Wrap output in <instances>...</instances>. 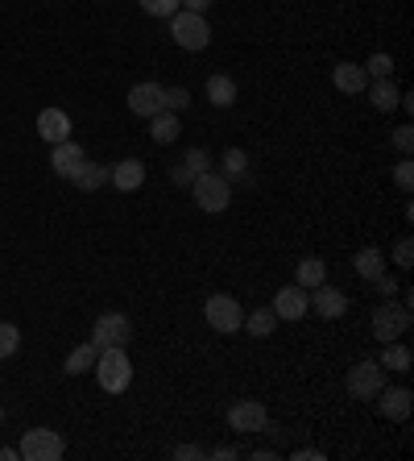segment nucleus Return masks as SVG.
I'll list each match as a JSON object with an SVG mask.
<instances>
[{
    "label": "nucleus",
    "instance_id": "nucleus-41",
    "mask_svg": "<svg viewBox=\"0 0 414 461\" xmlns=\"http://www.w3.org/2000/svg\"><path fill=\"white\" fill-rule=\"evenodd\" d=\"M17 457H21L17 449H0V461H17Z\"/></svg>",
    "mask_w": 414,
    "mask_h": 461
},
{
    "label": "nucleus",
    "instance_id": "nucleus-8",
    "mask_svg": "<svg viewBox=\"0 0 414 461\" xmlns=\"http://www.w3.org/2000/svg\"><path fill=\"white\" fill-rule=\"evenodd\" d=\"M129 337H133V324H129L125 312H104L96 329H91V346L96 349H129Z\"/></svg>",
    "mask_w": 414,
    "mask_h": 461
},
{
    "label": "nucleus",
    "instance_id": "nucleus-24",
    "mask_svg": "<svg viewBox=\"0 0 414 461\" xmlns=\"http://www.w3.org/2000/svg\"><path fill=\"white\" fill-rule=\"evenodd\" d=\"M71 183H75L79 192H100L104 183H108V167H100V163H83Z\"/></svg>",
    "mask_w": 414,
    "mask_h": 461
},
{
    "label": "nucleus",
    "instance_id": "nucleus-32",
    "mask_svg": "<svg viewBox=\"0 0 414 461\" xmlns=\"http://www.w3.org/2000/svg\"><path fill=\"white\" fill-rule=\"evenodd\" d=\"M166 108H170V113H187V108H191V91L187 88H166Z\"/></svg>",
    "mask_w": 414,
    "mask_h": 461
},
{
    "label": "nucleus",
    "instance_id": "nucleus-33",
    "mask_svg": "<svg viewBox=\"0 0 414 461\" xmlns=\"http://www.w3.org/2000/svg\"><path fill=\"white\" fill-rule=\"evenodd\" d=\"M394 150H398V154H410V150H414V129H410V125H398V129H394Z\"/></svg>",
    "mask_w": 414,
    "mask_h": 461
},
{
    "label": "nucleus",
    "instance_id": "nucleus-14",
    "mask_svg": "<svg viewBox=\"0 0 414 461\" xmlns=\"http://www.w3.org/2000/svg\"><path fill=\"white\" fill-rule=\"evenodd\" d=\"M108 183H113V187H121V192H137L141 183H145V163H141V158L113 163V167H108Z\"/></svg>",
    "mask_w": 414,
    "mask_h": 461
},
{
    "label": "nucleus",
    "instance_id": "nucleus-17",
    "mask_svg": "<svg viewBox=\"0 0 414 461\" xmlns=\"http://www.w3.org/2000/svg\"><path fill=\"white\" fill-rule=\"evenodd\" d=\"M332 83H336V91H344V96H361V91L369 88V76H364V67H356V63H336Z\"/></svg>",
    "mask_w": 414,
    "mask_h": 461
},
{
    "label": "nucleus",
    "instance_id": "nucleus-29",
    "mask_svg": "<svg viewBox=\"0 0 414 461\" xmlns=\"http://www.w3.org/2000/svg\"><path fill=\"white\" fill-rule=\"evenodd\" d=\"M178 9H183V0H141V13L158 17V21H170Z\"/></svg>",
    "mask_w": 414,
    "mask_h": 461
},
{
    "label": "nucleus",
    "instance_id": "nucleus-40",
    "mask_svg": "<svg viewBox=\"0 0 414 461\" xmlns=\"http://www.w3.org/2000/svg\"><path fill=\"white\" fill-rule=\"evenodd\" d=\"M183 9H187V13H207L212 0H183Z\"/></svg>",
    "mask_w": 414,
    "mask_h": 461
},
{
    "label": "nucleus",
    "instance_id": "nucleus-26",
    "mask_svg": "<svg viewBox=\"0 0 414 461\" xmlns=\"http://www.w3.org/2000/svg\"><path fill=\"white\" fill-rule=\"evenodd\" d=\"M240 329H249L253 337H269L277 329V316H274V307H257V312H249L245 316V324Z\"/></svg>",
    "mask_w": 414,
    "mask_h": 461
},
{
    "label": "nucleus",
    "instance_id": "nucleus-13",
    "mask_svg": "<svg viewBox=\"0 0 414 461\" xmlns=\"http://www.w3.org/2000/svg\"><path fill=\"white\" fill-rule=\"evenodd\" d=\"M83 163H88V154H83V146H79V141H59V146H54V154H51V167H54V175H59V179H75V171L83 167Z\"/></svg>",
    "mask_w": 414,
    "mask_h": 461
},
{
    "label": "nucleus",
    "instance_id": "nucleus-5",
    "mask_svg": "<svg viewBox=\"0 0 414 461\" xmlns=\"http://www.w3.org/2000/svg\"><path fill=\"white\" fill-rule=\"evenodd\" d=\"M17 453L26 461H59L66 453V441L54 433V428H29V433L21 436Z\"/></svg>",
    "mask_w": 414,
    "mask_h": 461
},
{
    "label": "nucleus",
    "instance_id": "nucleus-31",
    "mask_svg": "<svg viewBox=\"0 0 414 461\" xmlns=\"http://www.w3.org/2000/svg\"><path fill=\"white\" fill-rule=\"evenodd\" d=\"M394 183H398V192H410L414 187V163L406 158V154H402V163L394 167Z\"/></svg>",
    "mask_w": 414,
    "mask_h": 461
},
{
    "label": "nucleus",
    "instance_id": "nucleus-37",
    "mask_svg": "<svg viewBox=\"0 0 414 461\" xmlns=\"http://www.w3.org/2000/svg\"><path fill=\"white\" fill-rule=\"evenodd\" d=\"M377 291H381V295H386V299H394V291H398V282H394V279H389V274H377Z\"/></svg>",
    "mask_w": 414,
    "mask_h": 461
},
{
    "label": "nucleus",
    "instance_id": "nucleus-10",
    "mask_svg": "<svg viewBox=\"0 0 414 461\" xmlns=\"http://www.w3.org/2000/svg\"><path fill=\"white\" fill-rule=\"evenodd\" d=\"M265 424H269V411L257 399H240V403L228 408V428L232 433H265Z\"/></svg>",
    "mask_w": 414,
    "mask_h": 461
},
{
    "label": "nucleus",
    "instance_id": "nucleus-4",
    "mask_svg": "<svg viewBox=\"0 0 414 461\" xmlns=\"http://www.w3.org/2000/svg\"><path fill=\"white\" fill-rule=\"evenodd\" d=\"M406 333H410V304L386 299V304L373 312V337L386 346V341H402Z\"/></svg>",
    "mask_w": 414,
    "mask_h": 461
},
{
    "label": "nucleus",
    "instance_id": "nucleus-20",
    "mask_svg": "<svg viewBox=\"0 0 414 461\" xmlns=\"http://www.w3.org/2000/svg\"><path fill=\"white\" fill-rule=\"evenodd\" d=\"M352 266H356V274H361L364 282H373L377 274H386V254H381L377 245H364V250H356Z\"/></svg>",
    "mask_w": 414,
    "mask_h": 461
},
{
    "label": "nucleus",
    "instance_id": "nucleus-12",
    "mask_svg": "<svg viewBox=\"0 0 414 461\" xmlns=\"http://www.w3.org/2000/svg\"><path fill=\"white\" fill-rule=\"evenodd\" d=\"M307 299H311V307L324 316V321H340V316L348 312V295L340 291V287H332V282H319V287H311V291H307Z\"/></svg>",
    "mask_w": 414,
    "mask_h": 461
},
{
    "label": "nucleus",
    "instance_id": "nucleus-19",
    "mask_svg": "<svg viewBox=\"0 0 414 461\" xmlns=\"http://www.w3.org/2000/svg\"><path fill=\"white\" fill-rule=\"evenodd\" d=\"M207 100L215 104V108H232L237 104V79L224 76V71H215V76H207Z\"/></svg>",
    "mask_w": 414,
    "mask_h": 461
},
{
    "label": "nucleus",
    "instance_id": "nucleus-25",
    "mask_svg": "<svg viewBox=\"0 0 414 461\" xmlns=\"http://www.w3.org/2000/svg\"><path fill=\"white\" fill-rule=\"evenodd\" d=\"M96 358H100V349H96V346H91V341H88V346L71 349V358L63 362V370L71 374V378H75V374H88L91 366H96Z\"/></svg>",
    "mask_w": 414,
    "mask_h": 461
},
{
    "label": "nucleus",
    "instance_id": "nucleus-3",
    "mask_svg": "<svg viewBox=\"0 0 414 461\" xmlns=\"http://www.w3.org/2000/svg\"><path fill=\"white\" fill-rule=\"evenodd\" d=\"M191 195H195V204H199L203 212H224V208L232 204V183H228V175L199 171V175H195V187H191Z\"/></svg>",
    "mask_w": 414,
    "mask_h": 461
},
{
    "label": "nucleus",
    "instance_id": "nucleus-1",
    "mask_svg": "<svg viewBox=\"0 0 414 461\" xmlns=\"http://www.w3.org/2000/svg\"><path fill=\"white\" fill-rule=\"evenodd\" d=\"M96 378L108 395H125L129 383H133V362H129L125 349H100L96 358Z\"/></svg>",
    "mask_w": 414,
    "mask_h": 461
},
{
    "label": "nucleus",
    "instance_id": "nucleus-6",
    "mask_svg": "<svg viewBox=\"0 0 414 461\" xmlns=\"http://www.w3.org/2000/svg\"><path fill=\"white\" fill-rule=\"evenodd\" d=\"M352 399H377L381 386H386V366H377V358H361L344 378Z\"/></svg>",
    "mask_w": 414,
    "mask_h": 461
},
{
    "label": "nucleus",
    "instance_id": "nucleus-7",
    "mask_svg": "<svg viewBox=\"0 0 414 461\" xmlns=\"http://www.w3.org/2000/svg\"><path fill=\"white\" fill-rule=\"evenodd\" d=\"M203 316L212 324V333H240V324H245V307L232 299V295H212L207 304H203Z\"/></svg>",
    "mask_w": 414,
    "mask_h": 461
},
{
    "label": "nucleus",
    "instance_id": "nucleus-27",
    "mask_svg": "<svg viewBox=\"0 0 414 461\" xmlns=\"http://www.w3.org/2000/svg\"><path fill=\"white\" fill-rule=\"evenodd\" d=\"M224 175H232V179H240V183H249V154L240 150V146L224 150Z\"/></svg>",
    "mask_w": 414,
    "mask_h": 461
},
{
    "label": "nucleus",
    "instance_id": "nucleus-22",
    "mask_svg": "<svg viewBox=\"0 0 414 461\" xmlns=\"http://www.w3.org/2000/svg\"><path fill=\"white\" fill-rule=\"evenodd\" d=\"M294 282L299 287H319V282H327V266H324V258H302L299 266H294Z\"/></svg>",
    "mask_w": 414,
    "mask_h": 461
},
{
    "label": "nucleus",
    "instance_id": "nucleus-35",
    "mask_svg": "<svg viewBox=\"0 0 414 461\" xmlns=\"http://www.w3.org/2000/svg\"><path fill=\"white\" fill-rule=\"evenodd\" d=\"M183 167H187V175H199V171H207V150H191L187 158H183Z\"/></svg>",
    "mask_w": 414,
    "mask_h": 461
},
{
    "label": "nucleus",
    "instance_id": "nucleus-28",
    "mask_svg": "<svg viewBox=\"0 0 414 461\" xmlns=\"http://www.w3.org/2000/svg\"><path fill=\"white\" fill-rule=\"evenodd\" d=\"M361 67H364V76H369V79H389V76H394V59H389L386 51L369 54V63H361Z\"/></svg>",
    "mask_w": 414,
    "mask_h": 461
},
{
    "label": "nucleus",
    "instance_id": "nucleus-9",
    "mask_svg": "<svg viewBox=\"0 0 414 461\" xmlns=\"http://www.w3.org/2000/svg\"><path fill=\"white\" fill-rule=\"evenodd\" d=\"M125 100H129V113L150 121L153 113H162L166 108V88L162 83H153V79H145V83H133V88H129Z\"/></svg>",
    "mask_w": 414,
    "mask_h": 461
},
{
    "label": "nucleus",
    "instance_id": "nucleus-34",
    "mask_svg": "<svg viewBox=\"0 0 414 461\" xmlns=\"http://www.w3.org/2000/svg\"><path fill=\"white\" fill-rule=\"evenodd\" d=\"M410 258H414L410 237H398V242H394V262H398V266L406 270V266H410Z\"/></svg>",
    "mask_w": 414,
    "mask_h": 461
},
{
    "label": "nucleus",
    "instance_id": "nucleus-18",
    "mask_svg": "<svg viewBox=\"0 0 414 461\" xmlns=\"http://www.w3.org/2000/svg\"><path fill=\"white\" fill-rule=\"evenodd\" d=\"M178 133H183V121H178V113L162 108V113L150 116V138H153V146H170V141H178Z\"/></svg>",
    "mask_w": 414,
    "mask_h": 461
},
{
    "label": "nucleus",
    "instance_id": "nucleus-2",
    "mask_svg": "<svg viewBox=\"0 0 414 461\" xmlns=\"http://www.w3.org/2000/svg\"><path fill=\"white\" fill-rule=\"evenodd\" d=\"M170 34H175V42L183 46V51H207L212 46V26L203 21V13H187V9H178L175 17H170Z\"/></svg>",
    "mask_w": 414,
    "mask_h": 461
},
{
    "label": "nucleus",
    "instance_id": "nucleus-39",
    "mask_svg": "<svg viewBox=\"0 0 414 461\" xmlns=\"http://www.w3.org/2000/svg\"><path fill=\"white\" fill-rule=\"evenodd\" d=\"M290 457H294V461H319V457H324V449H294Z\"/></svg>",
    "mask_w": 414,
    "mask_h": 461
},
{
    "label": "nucleus",
    "instance_id": "nucleus-21",
    "mask_svg": "<svg viewBox=\"0 0 414 461\" xmlns=\"http://www.w3.org/2000/svg\"><path fill=\"white\" fill-rule=\"evenodd\" d=\"M369 100H373V108L377 113H394V108H398V96L402 91L394 88V79H369Z\"/></svg>",
    "mask_w": 414,
    "mask_h": 461
},
{
    "label": "nucleus",
    "instance_id": "nucleus-36",
    "mask_svg": "<svg viewBox=\"0 0 414 461\" xmlns=\"http://www.w3.org/2000/svg\"><path fill=\"white\" fill-rule=\"evenodd\" d=\"M175 457H178V461H195V457H207V453H203L199 445H178Z\"/></svg>",
    "mask_w": 414,
    "mask_h": 461
},
{
    "label": "nucleus",
    "instance_id": "nucleus-30",
    "mask_svg": "<svg viewBox=\"0 0 414 461\" xmlns=\"http://www.w3.org/2000/svg\"><path fill=\"white\" fill-rule=\"evenodd\" d=\"M17 349H21V333H17V324L0 321V362H4V358H13Z\"/></svg>",
    "mask_w": 414,
    "mask_h": 461
},
{
    "label": "nucleus",
    "instance_id": "nucleus-23",
    "mask_svg": "<svg viewBox=\"0 0 414 461\" xmlns=\"http://www.w3.org/2000/svg\"><path fill=\"white\" fill-rule=\"evenodd\" d=\"M410 362H414L410 346H402V341H386V349H381V358H377V366H389V370L406 374V370H410Z\"/></svg>",
    "mask_w": 414,
    "mask_h": 461
},
{
    "label": "nucleus",
    "instance_id": "nucleus-15",
    "mask_svg": "<svg viewBox=\"0 0 414 461\" xmlns=\"http://www.w3.org/2000/svg\"><path fill=\"white\" fill-rule=\"evenodd\" d=\"M377 403H381V416L386 420H410V408H414V395L406 391V386H394V391H386L381 386V395H377Z\"/></svg>",
    "mask_w": 414,
    "mask_h": 461
},
{
    "label": "nucleus",
    "instance_id": "nucleus-11",
    "mask_svg": "<svg viewBox=\"0 0 414 461\" xmlns=\"http://www.w3.org/2000/svg\"><path fill=\"white\" fill-rule=\"evenodd\" d=\"M311 312V299H307V287L290 282V287H277L274 295V316L277 321H302Z\"/></svg>",
    "mask_w": 414,
    "mask_h": 461
},
{
    "label": "nucleus",
    "instance_id": "nucleus-38",
    "mask_svg": "<svg viewBox=\"0 0 414 461\" xmlns=\"http://www.w3.org/2000/svg\"><path fill=\"white\" fill-rule=\"evenodd\" d=\"M207 457H215V461H232V457H240V449H232V445H220V449H212Z\"/></svg>",
    "mask_w": 414,
    "mask_h": 461
},
{
    "label": "nucleus",
    "instance_id": "nucleus-16",
    "mask_svg": "<svg viewBox=\"0 0 414 461\" xmlns=\"http://www.w3.org/2000/svg\"><path fill=\"white\" fill-rule=\"evenodd\" d=\"M38 133L51 141V146H59V141L71 138V116H66L63 108H42L38 113Z\"/></svg>",
    "mask_w": 414,
    "mask_h": 461
}]
</instances>
